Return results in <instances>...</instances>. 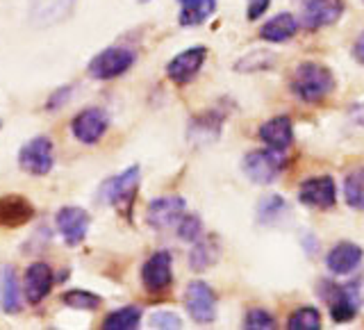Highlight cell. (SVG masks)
I'll list each match as a JSON object with an SVG mask.
<instances>
[{"label": "cell", "mask_w": 364, "mask_h": 330, "mask_svg": "<svg viewBox=\"0 0 364 330\" xmlns=\"http://www.w3.org/2000/svg\"><path fill=\"white\" fill-rule=\"evenodd\" d=\"M350 119L358 125H364V102H358V105L350 107Z\"/></svg>", "instance_id": "obj_36"}, {"label": "cell", "mask_w": 364, "mask_h": 330, "mask_svg": "<svg viewBox=\"0 0 364 330\" xmlns=\"http://www.w3.org/2000/svg\"><path fill=\"white\" fill-rule=\"evenodd\" d=\"M289 330H318L321 328V314L314 307H299L289 319H287Z\"/></svg>", "instance_id": "obj_30"}, {"label": "cell", "mask_w": 364, "mask_h": 330, "mask_svg": "<svg viewBox=\"0 0 364 330\" xmlns=\"http://www.w3.org/2000/svg\"><path fill=\"white\" fill-rule=\"evenodd\" d=\"M282 164L284 159L280 157V153L267 148V151H250L244 157L242 166L250 182H255V185H271V182L278 180Z\"/></svg>", "instance_id": "obj_5"}, {"label": "cell", "mask_w": 364, "mask_h": 330, "mask_svg": "<svg viewBox=\"0 0 364 330\" xmlns=\"http://www.w3.org/2000/svg\"><path fill=\"white\" fill-rule=\"evenodd\" d=\"M136 191H139V166H130L123 174L102 182L98 189V203L114 205L123 214H130Z\"/></svg>", "instance_id": "obj_2"}, {"label": "cell", "mask_w": 364, "mask_h": 330, "mask_svg": "<svg viewBox=\"0 0 364 330\" xmlns=\"http://www.w3.org/2000/svg\"><path fill=\"white\" fill-rule=\"evenodd\" d=\"M216 11V0H196V3L182 5L180 11V26L191 28V26H200V23L208 21Z\"/></svg>", "instance_id": "obj_26"}, {"label": "cell", "mask_w": 364, "mask_h": 330, "mask_svg": "<svg viewBox=\"0 0 364 330\" xmlns=\"http://www.w3.org/2000/svg\"><path fill=\"white\" fill-rule=\"evenodd\" d=\"M178 237L182 242H193L196 244L203 237V221L196 214H182L178 223Z\"/></svg>", "instance_id": "obj_31"}, {"label": "cell", "mask_w": 364, "mask_h": 330, "mask_svg": "<svg viewBox=\"0 0 364 330\" xmlns=\"http://www.w3.org/2000/svg\"><path fill=\"white\" fill-rule=\"evenodd\" d=\"M180 5H189V3H196V0H178Z\"/></svg>", "instance_id": "obj_37"}, {"label": "cell", "mask_w": 364, "mask_h": 330, "mask_svg": "<svg viewBox=\"0 0 364 330\" xmlns=\"http://www.w3.org/2000/svg\"><path fill=\"white\" fill-rule=\"evenodd\" d=\"M244 328L246 330H273L276 328V316L271 312L262 310V307H253L244 316Z\"/></svg>", "instance_id": "obj_32"}, {"label": "cell", "mask_w": 364, "mask_h": 330, "mask_svg": "<svg viewBox=\"0 0 364 330\" xmlns=\"http://www.w3.org/2000/svg\"><path fill=\"white\" fill-rule=\"evenodd\" d=\"M62 303L73 307V310H87V312H94L102 305V299L94 292H87V289H71L62 294Z\"/></svg>", "instance_id": "obj_29"}, {"label": "cell", "mask_w": 364, "mask_h": 330, "mask_svg": "<svg viewBox=\"0 0 364 330\" xmlns=\"http://www.w3.org/2000/svg\"><path fill=\"white\" fill-rule=\"evenodd\" d=\"M225 114L221 110H208L193 117L189 123L187 137L193 146H210L221 137V128H223Z\"/></svg>", "instance_id": "obj_14"}, {"label": "cell", "mask_w": 364, "mask_h": 330, "mask_svg": "<svg viewBox=\"0 0 364 330\" xmlns=\"http://www.w3.org/2000/svg\"><path fill=\"white\" fill-rule=\"evenodd\" d=\"M0 125H3V123H0Z\"/></svg>", "instance_id": "obj_39"}, {"label": "cell", "mask_w": 364, "mask_h": 330, "mask_svg": "<svg viewBox=\"0 0 364 330\" xmlns=\"http://www.w3.org/2000/svg\"><path fill=\"white\" fill-rule=\"evenodd\" d=\"M136 55L130 48H121V46H112V48L100 50L94 60L89 62V75L96 80H114L130 71Z\"/></svg>", "instance_id": "obj_4"}, {"label": "cell", "mask_w": 364, "mask_h": 330, "mask_svg": "<svg viewBox=\"0 0 364 330\" xmlns=\"http://www.w3.org/2000/svg\"><path fill=\"white\" fill-rule=\"evenodd\" d=\"M53 282H55L53 269L46 265V262H34V265H30L26 271V299H28V303H32V305L41 303L46 296L50 294Z\"/></svg>", "instance_id": "obj_18"}, {"label": "cell", "mask_w": 364, "mask_h": 330, "mask_svg": "<svg viewBox=\"0 0 364 330\" xmlns=\"http://www.w3.org/2000/svg\"><path fill=\"white\" fill-rule=\"evenodd\" d=\"M141 307L139 305H125L114 310L112 314L105 316L102 328L105 330H136L141 324Z\"/></svg>", "instance_id": "obj_23"}, {"label": "cell", "mask_w": 364, "mask_h": 330, "mask_svg": "<svg viewBox=\"0 0 364 330\" xmlns=\"http://www.w3.org/2000/svg\"><path fill=\"white\" fill-rule=\"evenodd\" d=\"M321 299L330 307V316L337 324L350 321L358 314L360 307V289L358 282L350 284H335V282H321Z\"/></svg>", "instance_id": "obj_3"}, {"label": "cell", "mask_w": 364, "mask_h": 330, "mask_svg": "<svg viewBox=\"0 0 364 330\" xmlns=\"http://www.w3.org/2000/svg\"><path fill=\"white\" fill-rule=\"evenodd\" d=\"M77 0H30V23L50 28L73 14Z\"/></svg>", "instance_id": "obj_11"}, {"label": "cell", "mask_w": 364, "mask_h": 330, "mask_svg": "<svg viewBox=\"0 0 364 330\" xmlns=\"http://www.w3.org/2000/svg\"><path fill=\"white\" fill-rule=\"evenodd\" d=\"M344 14V0H305L303 26L307 30H318L333 26Z\"/></svg>", "instance_id": "obj_16"}, {"label": "cell", "mask_w": 364, "mask_h": 330, "mask_svg": "<svg viewBox=\"0 0 364 330\" xmlns=\"http://www.w3.org/2000/svg\"><path fill=\"white\" fill-rule=\"evenodd\" d=\"M259 139L264 142L271 151L284 153L294 142V125L289 117H273L259 128Z\"/></svg>", "instance_id": "obj_19"}, {"label": "cell", "mask_w": 364, "mask_h": 330, "mask_svg": "<svg viewBox=\"0 0 364 330\" xmlns=\"http://www.w3.org/2000/svg\"><path fill=\"white\" fill-rule=\"evenodd\" d=\"M276 62V55L264 50V48H257V50H250L246 53L242 60L235 64V71L239 73H255V71H267V68Z\"/></svg>", "instance_id": "obj_28"}, {"label": "cell", "mask_w": 364, "mask_h": 330, "mask_svg": "<svg viewBox=\"0 0 364 330\" xmlns=\"http://www.w3.org/2000/svg\"><path fill=\"white\" fill-rule=\"evenodd\" d=\"M173 280V257L168 250H155L141 267V282L148 292L159 294L171 287Z\"/></svg>", "instance_id": "obj_8"}, {"label": "cell", "mask_w": 364, "mask_h": 330, "mask_svg": "<svg viewBox=\"0 0 364 330\" xmlns=\"http://www.w3.org/2000/svg\"><path fill=\"white\" fill-rule=\"evenodd\" d=\"M89 225H91V216L82 208L68 205V208H62L57 212V228H60V233L68 246H77L82 242L89 233Z\"/></svg>", "instance_id": "obj_15"}, {"label": "cell", "mask_w": 364, "mask_h": 330, "mask_svg": "<svg viewBox=\"0 0 364 330\" xmlns=\"http://www.w3.org/2000/svg\"><path fill=\"white\" fill-rule=\"evenodd\" d=\"M34 208L21 193H5L0 196V225L3 228H21L32 221Z\"/></svg>", "instance_id": "obj_17"}, {"label": "cell", "mask_w": 364, "mask_h": 330, "mask_svg": "<svg viewBox=\"0 0 364 330\" xmlns=\"http://www.w3.org/2000/svg\"><path fill=\"white\" fill-rule=\"evenodd\" d=\"M0 307L9 314H16L21 310L18 280L11 267H0Z\"/></svg>", "instance_id": "obj_22"}, {"label": "cell", "mask_w": 364, "mask_h": 330, "mask_svg": "<svg viewBox=\"0 0 364 330\" xmlns=\"http://www.w3.org/2000/svg\"><path fill=\"white\" fill-rule=\"evenodd\" d=\"M287 203H284L282 196H264L257 205V221L271 225V223H278L282 221V216L287 214Z\"/></svg>", "instance_id": "obj_27"}, {"label": "cell", "mask_w": 364, "mask_h": 330, "mask_svg": "<svg viewBox=\"0 0 364 330\" xmlns=\"http://www.w3.org/2000/svg\"><path fill=\"white\" fill-rule=\"evenodd\" d=\"M55 164L53 142L48 137H34L18 153V166L30 176H46L50 174Z\"/></svg>", "instance_id": "obj_6"}, {"label": "cell", "mask_w": 364, "mask_h": 330, "mask_svg": "<svg viewBox=\"0 0 364 330\" xmlns=\"http://www.w3.org/2000/svg\"><path fill=\"white\" fill-rule=\"evenodd\" d=\"M107 128H109V117H107V112L100 107H87L82 112H77L71 123L73 137L80 144H87V146L100 142V137L107 132Z\"/></svg>", "instance_id": "obj_9"}, {"label": "cell", "mask_w": 364, "mask_h": 330, "mask_svg": "<svg viewBox=\"0 0 364 330\" xmlns=\"http://www.w3.org/2000/svg\"><path fill=\"white\" fill-rule=\"evenodd\" d=\"M291 91L303 102H318L335 89V75L328 66L316 62H303L291 75Z\"/></svg>", "instance_id": "obj_1"}, {"label": "cell", "mask_w": 364, "mask_h": 330, "mask_svg": "<svg viewBox=\"0 0 364 330\" xmlns=\"http://www.w3.org/2000/svg\"><path fill=\"white\" fill-rule=\"evenodd\" d=\"M269 3L271 0H248V21H255V18H259L264 11L269 9Z\"/></svg>", "instance_id": "obj_34"}, {"label": "cell", "mask_w": 364, "mask_h": 330, "mask_svg": "<svg viewBox=\"0 0 364 330\" xmlns=\"http://www.w3.org/2000/svg\"><path fill=\"white\" fill-rule=\"evenodd\" d=\"M205 60H208V48H205V46H193V48L182 50L168 62L166 75L168 80H173L176 85H187L198 75Z\"/></svg>", "instance_id": "obj_10"}, {"label": "cell", "mask_w": 364, "mask_h": 330, "mask_svg": "<svg viewBox=\"0 0 364 330\" xmlns=\"http://www.w3.org/2000/svg\"><path fill=\"white\" fill-rule=\"evenodd\" d=\"M299 198L303 205H310V208H316V210L333 208L335 201H337L335 180L330 176L307 178L299 189Z\"/></svg>", "instance_id": "obj_12"}, {"label": "cell", "mask_w": 364, "mask_h": 330, "mask_svg": "<svg viewBox=\"0 0 364 330\" xmlns=\"http://www.w3.org/2000/svg\"><path fill=\"white\" fill-rule=\"evenodd\" d=\"M364 253L358 244L353 242H339L326 257V267L328 271H333L335 276H346V273L355 271L360 267Z\"/></svg>", "instance_id": "obj_20"}, {"label": "cell", "mask_w": 364, "mask_h": 330, "mask_svg": "<svg viewBox=\"0 0 364 330\" xmlns=\"http://www.w3.org/2000/svg\"><path fill=\"white\" fill-rule=\"evenodd\" d=\"M296 30H299V21L289 11H280L273 18H269L264 26L259 28V39H264L269 43H284L289 41Z\"/></svg>", "instance_id": "obj_21"}, {"label": "cell", "mask_w": 364, "mask_h": 330, "mask_svg": "<svg viewBox=\"0 0 364 330\" xmlns=\"http://www.w3.org/2000/svg\"><path fill=\"white\" fill-rule=\"evenodd\" d=\"M353 57H355L360 64H364V32L358 37V41L353 43Z\"/></svg>", "instance_id": "obj_35"}, {"label": "cell", "mask_w": 364, "mask_h": 330, "mask_svg": "<svg viewBox=\"0 0 364 330\" xmlns=\"http://www.w3.org/2000/svg\"><path fill=\"white\" fill-rule=\"evenodd\" d=\"M151 328L178 330V328H182V319L173 312H155V314H151Z\"/></svg>", "instance_id": "obj_33"}, {"label": "cell", "mask_w": 364, "mask_h": 330, "mask_svg": "<svg viewBox=\"0 0 364 330\" xmlns=\"http://www.w3.org/2000/svg\"><path fill=\"white\" fill-rule=\"evenodd\" d=\"M185 307L196 324H212L216 319V294L208 282L193 280L185 289Z\"/></svg>", "instance_id": "obj_7"}, {"label": "cell", "mask_w": 364, "mask_h": 330, "mask_svg": "<svg viewBox=\"0 0 364 330\" xmlns=\"http://www.w3.org/2000/svg\"><path fill=\"white\" fill-rule=\"evenodd\" d=\"M344 201L353 210H364V166H358L346 174Z\"/></svg>", "instance_id": "obj_24"}, {"label": "cell", "mask_w": 364, "mask_h": 330, "mask_svg": "<svg viewBox=\"0 0 364 330\" xmlns=\"http://www.w3.org/2000/svg\"><path fill=\"white\" fill-rule=\"evenodd\" d=\"M187 203L180 196H159L151 201L146 210V221L148 225H153L155 230H166L176 221H180V216L185 214Z\"/></svg>", "instance_id": "obj_13"}, {"label": "cell", "mask_w": 364, "mask_h": 330, "mask_svg": "<svg viewBox=\"0 0 364 330\" xmlns=\"http://www.w3.org/2000/svg\"><path fill=\"white\" fill-rule=\"evenodd\" d=\"M139 3H151V0H139Z\"/></svg>", "instance_id": "obj_38"}, {"label": "cell", "mask_w": 364, "mask_h": 330, "mask_svg": "<svg viewBox=\"0 0 364 330\" xmlns=\"http://www.w3.org/2000/svg\"><path fill=\"white\" fill-rule=\"evenodd\" d=\"M219 260V246L214 239H198L196 246L189 253V267L193 271H205L210 269L214 262Z\"/></svg>", "instance_id": "obj_25"}]
</instances>
